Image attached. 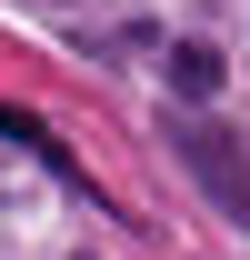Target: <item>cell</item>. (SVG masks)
I'll return each mask as SVG.
<instances>
[{
    "instance_id": "1",
    "label": "cell",
    "mask_w": 250,
    "mask_h": 260,
    "mask_svg": "<svg viewBox=\"0 0 250 260\" xmlns=\"http://www.w3.org/2000/svg\"><path fill=\"white\" fill-rule=\"evenodd\" d=\"M180 140V160L200 170V190L230 210V220H250V170H240V150H230V130H210V120H190V130H170Z\"/></svg>"
},
{
    "instance_id": "2",
    "label": "cell",
    "mask_w": 250,
    "mask_h": 260,
    "mask_svg": "<svg viewBox=\"0 0 250 260\" xmlns=\"http://www.w3.org/2000/svg\"><path fill=\"white\" fill-rule=\"evenodd\" d=\"M170 90H190V100L220 90V50H210V40H180V50H170Z\"/></svg>"
},
{
    "instance_id": "3",
    "label": "cell",
    "mask_w": 250,
    "mask_h": 260,
    "mask_svg": "<svg viewBox=\"0 0 250 260\" xmlns=\"http://www.w3.org/2000/svg\"><path fill=\"white\" fill-rule=\"evenodd\" d=\"M0 140H20V150H40L50 170H70V150H60V140H50V130L30 120V110H10V100H0Z\"/></svg>"
}]
</instances>
